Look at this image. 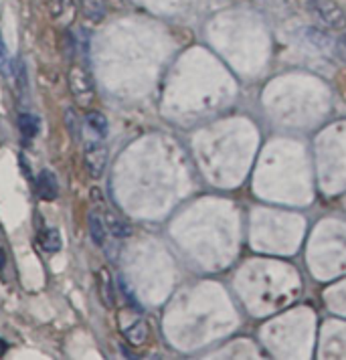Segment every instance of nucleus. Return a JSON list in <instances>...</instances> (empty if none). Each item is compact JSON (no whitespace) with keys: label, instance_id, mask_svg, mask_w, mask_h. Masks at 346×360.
Here are the masks:
<instances>
[{"label":"nucleus","instance_id":"1","mask_svg":"<svg viewBox=\"0 0 346 360\" xmlns=\"http://www.w3.org/2000/svg\"><path fill=\"white\" fill-rule=\"evenodd\" d=\"M306 11L324 29L338 31V29H345L346 27L345 8L338 2H334V0H308L306 2Z\"/></svg>","mask_w":346,"mask_h":360},{"label":"nucleus","instance_id":"2","mask_svg":"<svg viewBox=\"0 0 346 360\" xmlns=\"http://www.w3.org/2000/svg\"><path fill=\"white\" fill-rule=\"evenodd\" d=\"M69 87H71V94H73L75 101L79 103V108H83V110L91 108V103L96 99V87H94V82H91L89 73L82 65L71 67V71H69Z\"/></svg>","mask_w":346,"mask_h":360},{"label":"nucleus","instance_id":"3","mask_svg":"<svg viewBox=\"0 0 346 360\" xmlns=\"http://www.w3.org/2000/svg\"><path fill=\"white\" fill-rule=\"evenodd\" d=\"M108 164V148L99 140H89L85 144V168L89 176L99 179L103 174V168Z\"/></svg>","mask_w":346,"mask_h":360},{"label":"nucleus","instance_id":"4","mask_svg":"<svg viewBox=\"0 0 346 360\" xmlns=\"http://www.w3.org/2000/svg\"><path fill=\"white\" fill-rule=\"evenodd\" d=\"M47 11L55 22L69 27L75 18V2L73 0H47Z\"/></svg>","mask_w":346,"mask_h":360},{"label":"nucleus","instance_id":"5","mask_svg":"<svg viewBox=\"0 0 346 360\" xmlns=\"http://www.w3.org/2000/svg\"><path fill=\"white\" fill-rule=\"evenodd\" d=\"M37 195L43 200H55L59 197V182L51 170H41L37 176Z\"/></svg>","mask_w":346,"mask_h":360},{"label":"nucleus","instance_id":"6","mask_svg":"<svg viewBox=\"0 0 346 360\" xmlns=\"http://www.w3.org/2000/svg\"><path fill=\"white\" fill-rule=\"evenodd\" d=\"M98 294L101 304L105 308H112L115 304L114 297V281H112V274L108 267H101L98 274Z\"/></svg>","mask_w":346,"mask_h":360},{"label":"nucleus","instance_id":"7","mask_svg":"<svg viewBox=\"0 0 346 360\" xmlns=\"http://www.w3.org/2000/svg\"><path fill=\"white\" fill-rule=\"evenodd\" d=\"M87 225H89V235L94 239V243L99 247L105 245V237H108V227L101 221V217L98 213L87 214Z\"/></svg>","mask_w":346,"mask_h":360},{"label":"nucleus","instance_id":"8","mask_svg":"<svg viewBox=\"0 0 346 360\" xmlns=\"http://www.w3.org/2000/svg\"><path fill=\"white\" fill-rule=\"evenodd\" d=\"M83 17L91 22H99L105 17V2L103 0H79Z\"/></svg>","mask_w":346,"mask_h":360},{"label":"nucleus","instance_id":"9","mask_svg":"<svg viewBox=\"0 0 346 360\" xmlns=\"http://www.w3.org/2000/svg\"><path fill=\"white\" fill-rule=\"evenodd\" d=\"M18 130L27 140H31L41 130V120L34 114H20L18 115Z\"/></svg>","mask_w":346,"mask_h":360},{"label":"nucleus","instance_id":"10","mask_svg":"<svg viewBox=\"0 0 346 360\" xmlns=\"http://www.w3.org/2000/svg\"><path fill=\"white\" fill-rule=\"evenodd\" d=\"M105 227H108V231H110L114 237H117V239H124V237H128V235L132 233L130 225H128L126 221H122L120 217H115L114 213L105 214Z\"/></svg>","mask_w":346,"mask_h":360},{"label":"nucleus","instance_id":"11","mask_svg":"<svg viewBox=\"0 0 346 360\" xmlns=\"http://www.w3.org/2000/svg\"><path fill=\"white\" fill-rule=\"evenodd\" d=\"M39 243L47 253H57L61 249V235L57 229H45L39 235Z\"/></svg>","mask_w":346,"mask_h":360},{"label":"nucleus","instance_id":"12","mask_svg":"<svg viewBox=\"0 0 346 360\" xmlns=\"http://www.w3.org/2000/svg\"><path fill=\"white\" fill-rule=\"evenodd\" d=\"M124 334H126V338H128L132 344H136V346L144 344L146 342V338H148V328H146V322H144V320H136L132 326L124 330Z\"/></svg>","mask_w":346,"mask_h":360},{"label":"nucleus","instance_id":"13","mask_svg":"<svg viewBox=\"0 0 346 360\" xmlns=\"http://www.w3.org/2000/svg\"><path fill=\"white\" fill-rule=\"evenodd\" d=\"M85 124L89 126V130L96 131L99 138L108 136V117L101 112H89V114L85 115Z\"/></svg>","mask_w":346,"mask_h":360},{"label":"nucleus","instance_id":"14","mask_svg":"<svg viewBox=\"0 0 346 360\" xmlns=\"http://www.w3.org/2000/svg\"><path fill=\"white\" fill-rule=\"evenodd\" d=\"M0 73H2L4 77H11V75H13V61H11L8 49H6V45H4L2 33H0Z\"/></svg>","mask_w":346,"mask_h":360},{"label":"nucleus","instance_id":"15","mask_svg":"<svg viewBox=\"0 0 346 360\" xmlns=\"http://www.w3.org/2000/svg\"><path fill=\"white\" fill-rule=\"evenodd\" d=\"M65 122H67V130L71 131L73 140H79V138H82V130H79V117L75 115V112H73V110H67Z\"/></svg>","mask_w":346,"mask_h":360},{"label":"nucleus","instance_id":"16","mask_svg":"<svg viewBox=\"0 0 346 360\" xmlns=\"http://www.w3.org/2000/svg\"><path fill=\"white\" fill-rule=\"evenodd\" d=\"M18 87H20V94L25 96L27 94V67L23 61H18V73H17Z\"/></svg>","mask_w":346,"mask_h":360},{"label":"nucleus","instance_id":"17","mask_svg":"<svg viewBox=\"0 0 346 360\" xmlns=\"http://www.w3.org/2000/svg\"><path fill=\"white\" fill-rule=\"evenodd\" d=\"M79 49L83 53V59H85V63L89 61V33L87 31H82L79 33Z\"/></svg>","mask_w":346,"mask_h":360},{"label":"nucleus","instance_id":"18","mask_svg":"<svg viewBox=\"0 0 346 360\" xmlns=\"http://www.w3.org/2000/svg\"><path fill=\"white\" fill-rule=\"evenodd\" d=\"M336 55L346 63V33L340 34V39L336 41Z\"/></svg>","mask_w":346,"mask_h":360},{"label":"nucleus","instance_id":"19","mask_svg":"<svg viewBox=\"0 0 346 360\" xmlns=\"http://www.w3.org/2000/svg\"><path fill=\"white\" fill-rule=\"evenodd\" d=\"M20 166H23V170H25V176L27 179H31V170L27 168V164H25V156H20Z\"/></svg>","mask_w":346,"mask_h":360},{"label":"nucleus","instance_id":"20","mask_svg":"<svg viewBox=\"0 0 346 360\" xmlns=\"http://www.w3.org/2000/svg\"><path fill=\"white\" fill-rule=\"evenodd\" d=\"M6 350H8V344L0 338V356H4V354H6Z\"/></svg>","mask_w":346,"mask_h":360},{"label":"nucleus","instance_id":"21","mask_svg":"<svg viewBox=\"0 0 346 360\" xmlns=\"http://www.w3.org/2000/svg\"><path fill=\"white\" fill-rule=\"evenodd\" d=\"M4 263H6V253H4V249H0V271L4 267Z\"/></svg>","mask_w":346,"mask_h":360}]
</instances>
